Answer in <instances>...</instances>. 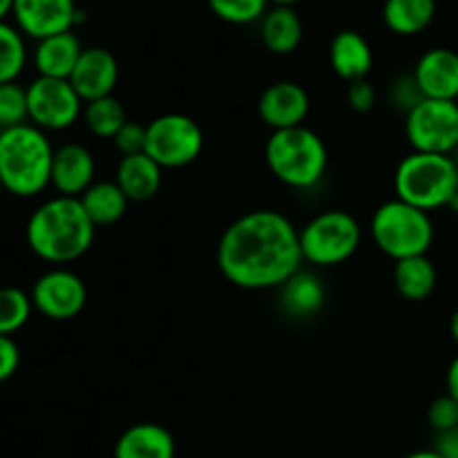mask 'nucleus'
<instances>
[{
    "label": "nucleus",
    "mask_w": 458,
    "mask_h": 458,
    "mask_svg": "<svg viewBox=\"0 0 458 458\" xmlns=\"http://www.w3.org/2000/svg\"><path fill=\"white\" fill-rule=\"evenodd\" d=\"M112 143L121 152V157L141 155V152H146V125L137 123V121H125V125L116 132Z\"/></svg>",
    "instance_id": "nucleus-32"
},
{
    "label": "nucleus",
    "mask_w": 458,
    "mask_h": 458,
    "mask_svg": "<svg viewBox=\"0 0 458 458\" xmlns=\"http://www.w3.org/2000/svg\"><path fill=\"white\" fill-rule=\"evenodd\" d=\"M325 300L327 291L320 277L316 273L302 271V268L280 286L282 309L291 318H300V320L313 318L325 307Z\"/></svg>",
    "instance_id": "nucleus-21"
},
{
    "label": "nucleus",
    "mask_w": 458,
    "mask_h": 458,
    "mask_svg": "<svg viewBox=\"0 0 458 458\" xmlns=\"http://www.w3.org/2000/svg\"><path fill=\"white\" fill-rule=\"evenodd\" d=\"M302 18L293 7H273L262 18V43L268 52L284 54L295 52L302 43Z\"/></svg>",
    "instance_id": "nucleus-22"
},
{
    "label": "nucleus",
    "mask_w": 458,
    "mask_h": 458,
    "mask_svg": "<svg viewBox=\"0 0 458 458\" xmlns=\"http://www.w3.org/2000/svg\"><path fill=\"white\" fill-rule=\"evenodd\" d=\"M81 54H83V45H81L79 36L74 31H63V34L36 40L34 67L38 76L70 81Z\"/></svg>",
    "instance_id": "nucleus-18"
},
{
    "label": "nucleus",
    "mask_w": 458,
    "mask_h": 458,
    "mask_svg": "<svg viewBox=\"0 0 458 458\" xmlns=\"http://www.w3.org/2000/svg\"><path fill=\"white\" fill-rule=\"evenodd\" d=\"M79 199L94 226L116 224L123 217L130 204V199L123 195L116 182H94Z\"/></svg>",
    "instance_id": "nucleus-25"
},
{
    "label": "nucleus",
    "mask_w": 458,
    "mask_h": 458,
    "mask_svg": "<svg viewBox=\"0 0 458 458\" xmlns=\"http://www.w3.org/2000/svg\"><path fill=\"white\" fill-rule=\"evenodd\" d=\"M97 161L81 143L56 148L52 161V186L63 197H81L94 183Z\"/></svg>",
    "instance_id": "nucleus-16"
},
{
    "label": "nucleus",
    "mask_w": 458,
    "mask_h": 458,
    "mask_svg": "<svg viewBox=\"0 0 458 458\" xmlns=\"http://www.w3.org/2000/svg\"><path fill=\"white\" fill-rule=\"evenodd\" d=\"M445 385H447V394H450V396L458 403V356L450 362V367H447Z\"/></svg>",
    "instance_id": "nucleus-36"
},
{
    "label": "nucleus",
    "mask_w": 458,
    "mask_h": 458,
    "mask_svg": "<svg viewBox=\"0 0 458 458\" xmlns=\"http://www.w3.org/2000/svg\"><path fill=\"white\" fill-rule=\"evenodd\" d=\"M434 450L443 458H458V428L445 434H437V445Z\"/></svg>",
    "instance_id": "nucleus-35"
},
{
    "label": "nucleus",
    "mask_w": 458,
    "mask_h": 458,
    "mask_svg": "<svg viewBox=\"0 0 458 458\" xmlns=\"http://www.w3.org/2000/svg\"><path fill=\"white\" fill-rule=\"evenodd\" d=\"M437 267L428 255H416L396 262L394 267V284L396 291L410 302H423L437 289Z\"/></svg>",
    "instance_id": "nucleus-24"
},
{
    "label": "nucleus",
    "mask_w": 458,
    "mask_h": 458,
    "mask_svg": "<svg viewBox=\"0 0 458 458\" xmlns=\"http://www.w3.org/2000/svg\"><path fill=\"white\" fill-rule=\"evenodd\" d=\"M54 148L47 134L25 123L0 134V182L9 195L34 197L52 186Z\"/></svg>",
    "instance_id": "nucleus-3"
},
{
    "label": "nucleus",
    "mask_w": 458,
    "mask_h": 458,
    "mask_svg": "<svg viewBox=\"0 0 458 458\" xmlns=\"http://www.w3.org/2000/svg\"><path fill=\"white\" fill-rule=\"evenodd\" d=\"M30 123L43 132H61L83 116V98L67 79L38 76L27 85Z\"/></svg>",
    "instance_id": "nucleus-10"
},
{
    "label": "nucleus",
    "mask_w": 458,
    "mask_h": 458,
    "mask_svg": "<svg viewBox=\"0 0 458 458\" xmlns=\"http://www.w3.org/2000/svg\"><path fill=\"white\" fill-rule=\"evenodd\" d=\"M329 63L340 79L349 83L365 81L374 67V52H371L369 40L353 30L340 31L331 40Z\"/></svg>",
    "instance_id": "nucleus-17"
},
{
    "label": "nucleus",
    "mask_w": 458,
    "mask_h": 458,
    "mask_svg": "<svg viewBox=\"0 0 458 458\" xmlns=\"http://www.w3.org/2000/svg\"><path fill=\"white\" fill-rule=\"evenodd\" d=\"M362 228L347 210H325L300 228V249L304 262L313 267H338L356 255Z\"/></svg>",
    "instance_id": "nucleus-7"
},
{
    "label": "nucleus",
    "mask_w": 458,
    "mask_h": 458,
    "mask_svg": "<svg viewBox=\"0 0 458 458\" xmlns=\"http://www.w3.org/2000/svg\"><path fill=\"white\" fill-rule=\"evenodd\" d=\"M437 18V0H385L383 22L398 36H416Z\"/></svg>",
    "instance_id": "nucleus-23"
},
{
    "label": "nucleus",
    "mask_w": 458,
    "mask_h": 458,
    "mask_svg": "<svg viewBox=\"0 0 458 458\" xmlns=\"http://www.w3.org/2000/svg\"><path fill=\"white\" fill-rule=\"evenodd\" d=\"M271 0H208V7L219 21L231 25H250L262 21Z\"/></svg>",
    "instance_id": "nucleus-29"
},
{
    "label": "nucleus",
    "mask_w": 458,
    "mask_h": 458,
    "mask_svg": "<svg viewBox=\"0 0 458 458\" xmlns=\"http://www.w3.org/2000/svg\"><path fill=\"white\" fill-rule=\"evenodd\" d=\"M405 458H443V456L438 454L437 450H419V452H411V454Z\"/></svg>",
    "instance_id": "nucleus-38"
},
{
    "label": "nucleus",
    "mask_w": 458,
    "mask_h": 458,
    "mask_svg": "<svg viewBox=\"0 0 458 458\" xmlns=\"http://www.w3.org/2000/svg\"><path fill=\"white\" fill-rule=\"evenodd\" d=\"M347 101H349V106H352V110L369 112L371 107L376 106L374 85L367 83V81H356V83H349Z\"/></svg>",
    "instance_id": "nucleus-34"
},
{
    "label": "nucleus",
    "mask_w": 458,
    "mask_h": 458,
    "mask_svg": "<svg viewBox=\"0 0 458 458\" xmlns=\"http://www.w3.org/2000/svg\"><path fill=\"white\" fill-rule=\"evenodd\" d=\"M428 423L437 434H445L458 428V403L450 394L432 401V405L428 407Z\"/></svg>",
    "instance_id": "nucleus-31"
},
{
    "label": "nucleus",
    "mask_w": 458,
    "mask_h": 458,
    "mask_svg": "<svg viewBox=\"0 0 458 458\" xmlns=\"http://www.w3.org/2000/svg\"><path fill=\"white\" fill-rule=\"evenodd\" d=\"M204 148V132L195 119L168 112L146 125V155L161 168L191 165Z\"/></svg>",
    "instance_id": "nucleus-8"
},
{
    "label": "nucleus",
    "mask_w": 458,
    "mask_h": 458,
    "mask_svg": "<svg viewBox=\"0 0 458 458\" xmlns=\"http://www.w3.org/2000/svg\"><path fill=\"white\" fill-rule=\"evenodd\" d=\"M161 179H164V168L155 164L146 152L121 157L114 174V182L130 201H150L159 192Z\"/></svg>",
    "instance_id": "nucleus-20"
},
{
    "label": "nucleus",
    "mask_w": 458,
    "mask_h": 458,
    "mask_svg": "<svg viewBox=\"0 0 458 458\" xmlns=\"http://www.w3.org/2000/svg\"><path fill=\"white\" fill-rule=\"evenodd\" d=\"M27 65V47L22 31L9 22H0V85L12 83Z\"/></svg>",
    "instance_id": "nucleus-27"
},
{
    "label": "nucleus",
    "mask_w": 458,
    "mask_h": 458,
    "mask_svg": "<svg viewBox=\"0 0 458 458\" xmlns=\"http://www.w3.org/2000/svg\"><path fill=\"white\" fill-rule=\"evenodd\" d=\"M0 134H3V130H0Z\"/></svg>",
    "instance_id": "nucleus-42"
},
{
    "label": "nucleus",
    "mask_w": 458,
    "mask_h": 458,
    "mask_svg": "<svg viewBox=\"0 0 458 458\" xmlns=\"http://www.w3.org/2000/svg\"><path fill=\"white\" fill-rule=\"evenodd\" d=\"M31 295L16 286H0V335H13L31 316Z\"/></svg>",
    "instance_id": "nucleus-28"
},
{
    "label": "nucleus",
    "mask_w": 458,
    "mask_h": 458,
    "mask_svg": "<svg viewBox=\"0 0 458 458\" xmlns=\"http://www.w3.org/2000/svg\"><path fill=\"white\" fill-rule=\"evenodd\" d=\"M97 226L79 197H52L27 219L25 237L31 253L49 264H70L92 249Z\"/></svg>",
    "instance_id": "nucleus-2"
},
{
    "label": "nucleus",
    "mask_w": 458,
    "mask_h": 458,
    "mask_svg": "<svg viewBox=\"0 0 458 458\" xmlns=\"http://www.w3.org/2000/svg\"><path fill=\"white\" fill-rule=\"evenodd\" d=\"M398 199L432 213L458 201V165L450 155L411 152L394 174Z\"/></svg>",
    "instance_id": "nucleus-4"
},
{
    "label": "nucleus",
    "mask_w": 458,
    "mask_h": 458,
    "mask_svg": "<svg viewBox=\"0 0 458 458\" xmlns=\"http://www.w3.org/2000/svg\"><path fill=\"white\" fill-rule=\"evenodd\" d=\"M450 331H452V338H454V343L458 344V309H456L454 316H452V320H450Z\"/></svg>",
    "instance_id": "nucleus-39"
},
{
    "label": "nucleus",
    "mask_w": 458,
    "mask_h": 458,
    "mask_svg": "<svg viewBox=\"0 0 458 458\" xmlns=\"http://www.w3.org/2000/svg\"><path fill=\"white\" fill-rule=\"evenodd\" d=\"M423 98L456 101L458 98V52L447 47L428 49L411 72Z\"/></svg>",
    "instance_id": "nucleus-14"
},
{
    "label": "nucleus",
    "mask_w": 458,
    "mask_h": 458,
    "mask_svg": "<svg viewBox=\"0 0 458 458\" xmlns=\"http://www.w3.org/2000/svg\"><path fill=\"white\" fill-rule=\"evenodd\" d=\"M329 152L311 128L276 130L267 141V165L277 182L298 191L318 186L327 173Z\"/></svg>",
    "instance_id": "nucleus-5"
},
{
    "label": "nucleus",
    "mask_w": 458,
    "mask_h": 458,
    "mask_svg": "<svg viewBox=\"0 0 458 458\" xmlns=\"http://www.w3.org/2000/svg\"><path fill=\"white\" fill-rule=\"evenodd\" d=\"M311 110L307 89L293 81H277L268 85L258 101L259 119L276 132L304 125V119Z\"/></svg>",
    "instance_id": "nucleus-13"
},
{
    "label": "nucleus",
    "mask_w": 458,
    "mask_h": 458,
    "mask_svg": "<svg viewBox=\"0 0 458 458\" xmlns=\"http://www.w3.org/2000/svg\"><path fill=\"white\" fill-rule=\"evenodd\" d=\"M31 304L49 320H72L88 302V286L67 268L43 273L31 286Z\"/></svg>",
    "instance_id": "nucleus-11"
},
{
    "label": "nucleus",
    "mask_w": 458,
    "mask_h": 458,
    "mask_svg": "<svg viewBox=\"0 0 458 458\" xmlns=\"http://www.w3.org/2000/svg\"><path fill=\"white\" fill-rule=\"evenodd\" d=\"M3 192H4V186H3V182H0V197H3Z\"/></svg>",
    "instance_id": "nucleus-41"
},
{
    "label": "nucleus",
    "mask_w": 458,
    "mask_h": 458,
    "mask_svg": "<svg viewBox=\"0 0 458 458\" xmlns=\"http://www.w3.org/2000/svg\"><path fill=\"white\" fill-rule=\"evenodd\" d=\"M276 7H293V4H298L300 0H271Z\"/></svg>",
    "instance_id": "nucleus-40"
},
{
    "label": "nucleus",
    "mask_w": 458,
    "mask_h": 458,
    "mask_svg": "<svg viewBox=\"0 0 458 458\" xmlns=\"http://www.w3.org/2000/svg\"><path fill=\"white\" fill-rule=\"evenodd\" d=\"M30 121L27 107V88L16 81L0 85V130H12Z\"/></svg>",
    "instance_id": "nucleus-30"
},
{
    "label": "nucleus",
    "mask_w": 458,
    "mask_h": 458,
    "mask_svg": "<svg viewBox=\"0 0 458 458\" xmlns=\"http://www.w3.org/2000/svg\"><path fill=\"white\" fill-rule=\"evenodd\" d=\"M12 16L18 30L34 40L72 31L83 21L76 0H13Z\"/></svg>",
    "instance_id": "nucleus-12"
},
{
    "label": "nucleus",
    "mask_w": 458,
    "mask_h": 458,
    "mask_svg": "<svg viewBox=\"0 0 458 458\" xmlns=\"http://www.w3.org/2000/svg\"><path fill=\"white\" fill-rule=\"evenodd\" d=\"M116 81H119V63H116L114 54L107 52L106 47L83 49L70 76L72 88L83 98V103L112 97Z\"/></svg>",
    "instance_id": "nucleus-15"
},
{
    "label": "nucleus",
    "mask_w": 458,
    "mask_h": 458,
    "mask_svg": "<svg viewBox=\"0 0 458 458\" xmlns=\"http://www.w3.org/2000/svg\"><path fill=\"white\" fill-rule=\"evenodd\" d=\"M21 365V349L12 335H0V383L12 378Z\"/></svg>",
    "instance_id": "nucleus-33"
},
{
    "label": "nucleus",
    "mask_w": 458,
    "mask_h": 458,
    "mask_svg": "<svg viewBox=\"0 0 458 458\" xmlns=\"http://www.w3.org/2000/svg\"><path fill=\"white\" fill-rule=\"evenodd\" d=\"M173 434L157 423H137L125 429L114 445V458H174Z\"/></svg>",
    "instance_id": "nucleus-19"
},
{
    "label": "nucleus",
    "mask_w": 458,
    "mask_h": 458,
    "mask_svg": "<svg viewBox=\"0 0 458 458\" xmlns=\"http://www.w3.org/2000/svg\"><path fill=\"white\" fill-rule=\"evenodd\" d=\"M369 231L376 246L394 262L428 255L434 242V222L429 213L398 197L376 208Z\"/></svg>",
    "instance_id": "nucleus-6"
},
{
    "label": "nucleus",
    "mask_w": 458,
    "mask_h": 458,
    "mask_svg": "<svg viewBox=\"0 0 458 458\" xmlns=\"http://www.w3.org/2000/svg\"><path fill=\"white\" fill-rule=\"evenodd\" d=\"M300 228L277 210L237 217L217 244V267L231 284L246 291L280 289L302 267Z\"/></svg>",
    "instance_id": "nucleus-1"
},
{
    "label": "nucleus",
    "mask_w": 458,
    "mask_h": 458,
    "mask_svg": "<svg viewBox=\"0 0 458 458\" xmlns=\"http://www.w3.org/2000/svg\"><path fill=\"white\" fill-rule=\"evenodd\" d=\"M405 134L414 152L452 155L458 148V103L420 98L407 112Z\"/></svg>",
    "instance_id": "nucleus-9"
},
{
    "label": "nucleus",
    "mask_w": 458,
    "mask_h": 458,
    "mask_svg": "<svg viewBox=\"0 0 458 458\" xmlns=\"http://www.w3.org/2000/svg\"><path fill=\"white\" fill-rule=\"evenodd\" d=\"M13 12V0H0V22Z\"/></svg>",
    "instance_id": "nucleus-37"
},
{
    "label": "nucleus",
    "mask_w": 458,
    "mask_h": 458,
    "mask_svg": "<svg viewBox=\"0 0 458 458\" xmlns=\"http://www.w3.org/2000/svg\"><path fill=\"white\" fill-rule=\"evenodd\" d=\"M83 121L94 137L114 139L116 132L125 125L128 116H125V110L119 98L103 97L97 98V101L85 103Z\"/></svg>",
    "instance_id": "nucleus-26"
},
{
    "label": "nucleus",
    "mask_w": 458,
    "mask_h": 458,
    "mask_svg": "<svg viewBox=\"0 0 458 458\" xmlns=\"http://www.w3.org/2000/svg\"><path fill=\"white\" fill-rule=\"evenodd\" d=\"M456 103H458V98H456Z\"/></svg>",
    "instance_id": "nucleus-43"
}]
</instances>
